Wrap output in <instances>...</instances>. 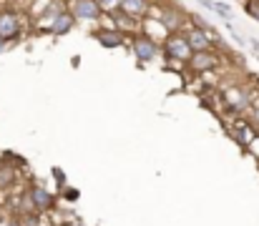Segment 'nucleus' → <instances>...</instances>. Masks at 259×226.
<instances>
[{"mask_svg":"<svg viewBox=\"0 0 259 226\" xmlns=\"http://www.w3.org/2000/svg\"><path fill=\"white\" fill-rule=\"evenodd\" d=\"M232 136L242 144V146H249L254 139H257V126L252 121H234L232 126Z\"/></svg>","mask_w":259,"mask_h":226,"instance_id":"10","label":"nucleus"},{"mask_svg":"<svg viewBox=\"0 0 259 226\" xmlns=\"http://www.w3.org/2000/svg\"><path fill=\"white\" fill-rule=\"evenodd\" d=\"M222 101H224L227 111H234V113H242V111H247L252 106V98H249V93L244 88H229V91H224L222 93Z\"/></svg>","mask_w":259,"mask_h":226,"instance_id":"5","label":"nucleus"},{"mask_svg":"<svg viewBox=\"0 0 259 226\" xmlns=\"http://www.w3.org/2000/svg\"><path fill=\"white\" fill-rule=\"evenodd\" d=\"M249 43H252V48H254V51H259V40H249Z\"/></svg>","mask_w":259,"mask_h":226,"instance_id":"21","label":"nucleus"},{"mask_svg":"<svg viewBox=\"0 0 259 226\" xmlns=\"http://www.w3.org/2000/svg\"><path fill=\"white\" fill-rule=\"evenodd\" d=\"M184 35H186V40H189V46H191V51L196 53V51H209L211 48V33H206L204 28H196V25H191L189 30H184Z\"/></svg>","mask_w":259,"mask_h":226,"instance_id":"8","label":"nucleus"},{"mask_svg":"<svg viewBox=\"0 0 259 226\" xmlns=\"http://www.w3.org/2000/svg\"><path fill=\"white\" fill-rule=\"evenodd\" d=\"M73 28H76V15H73L71 10L58 13V15H56V20L48 25L51 35H66V33H71Z\"/></svg>","mask_w":259,"mask_h":226,"instance_id":"9","label":"nucleus"},{"mask_svg":"<svg viewBox=\"0 0 259 226\" xmlns=\"http://www.w3.org/2000/svg\"><path fill=\"white\" fill-rule=\"evenodd\" d=\"M96 40L103 46V48H118L126 43V35L118 30V28H101L96 33Z\"/></svg>","mask_w":259,"mask_h":226,"instance_id":"12","label":"nucleus"},{"mask_svg":"<svg viewBox=\"0 0 259 226\" xmlns=\"http://www.w3.org/2000/svg\"><path fill=\"white\" fill-rule=\"evenodd\" d=\"M149 8H151V0H121V13L141 18V20L149 15Z\"/></svg>","mask_w":259,"mask_h":226,"instance_id":"13","label":"nucleus"},{"mask_svg":"<svg viewBox=\"0 0 259 226\" xmlns=\"http://www.w3.org/2000/svg\"><path fill=\"white\" fill-rule=\"evenodd\" d=\"M5 48H8V40H5V38H0V53H3Z\"/></svg>","mask_w":259,"mask_h":226,"instance_id":"20","label":"nucleus"},{"mask_svg":"<svg viewBox=\"0 0 259 226\" xmlns=\"http://www.w3.org/2000/svg\"><path fill=\"white\" fill-rule=\"evenodd\" d=\"M66 199H68V201H76V199H78V191H76V189H66Z\"/></svg>","mask_w":259,"mask_h":226,"instance_id":"19","label":"nucleus"},{"mask_svg":"<svg viewBox=\"0 0 259 226\" xmlns=\"http://www.w3.org/2000/svg\"><path fill=\"white\" fill-rule=\"evenodd\" d=\"M151 3H166V0H151Z\"/></svg>","mask_w":259,"mask_h":226,"instance_id":"22","label":"nucleus"},{"mask_svg":"<svg viewBox=\"0 0 259 226\" xmlns=\"http://www.w3.org/2000/svg\"><path fill=\"white\" fill-rule=\"evenodd\" d=\"M98 5H101V10L106 15H113V13L121 10V0H98Z\"/></svg>","mask_w":259,"mask_h":226,"instance_id":"15","label":"nucleus"},{"mask_svg":"<svg viewBox=\"0 0 259 226\" xmlns=\"http://www.w3.org/2000/svg\"><path fill=\"white\" fill-rule=\"evenodd\" d=\"M23 33V20L15 10L10 8H0V38L5 40H18Z\"/></svg>","mask_w":259,"mask_h":226,"instance_id":"2","label":"nucleus"},{"mask_svg":"<svg viewBox=\"0 0 259 226\" xmlns=\"http://www.w3.org/2000/svg\"><path fill=\"white\" fill-rule=\"evenodd\" d=\"M13 181H15L13 171H10V168H0V186H10Z\"/></svg>","mask_w":259,"mask_h":226,"instance_id":"17","label":"nucleus"},{"mask_svg":"<svg viewBox=\"0 0 259 226\" xmlns=\"http://www.w3.org/2000/svg\"><path fill=\"white\" fill-rule=\"evenodd\" d=\"M211 10L219 15V18H224L227 23L234 18V8L232 5H227V3H219V0H214V5H211Z\"/></svg>","mask_w":259,"mask_h":226,"instance_id":"14","label":"nucleus"},{"mask_svg":"<svg viewBox=\"0 0 259 226\" xmlns=\"http://www.w3.org/2000/svg\"><path fill=\"white\" fill-rule=\"evenodd\" d=\"M71 13L76 15V20H101L103 10L98 5V0H73L71 3Z\"/></svg>","mask_w":259,"mask_h":226,"instance_id":"6","label":"nucleus"},{"mask_svg":"<svg viewBox=\"0 0 259 226\" xmlns=\"http://www.w3.org/2000/svg\"><path fill=\"white\" fill-rule=\"evenodd\" d=\"M249 121H252V123H254V126L259 128V106H254V108H252V116H249Z\"/></svg>","mask_w":259,"mask_h":226,"instance_id":"18","label":"nucleus"},{"mask_svg":"<svg viewBox=\"0 0 259 226\" xmlns=\"http://www.w3.org/2000/svg\"><path fill=\"white\" fill-rule=\"evenodd\" d=\"M164 53H166L169 61H181V63H186L194 56V51H191V46H189V40H186V35L181 30L179 33H169L164 38Z\"/></svg>","mask_w":259,"mask_h":226,"instance_id":"1","label":"nucleus"},{"mask_svg":"<svg viewBox=\"0 0 259 226\" xmlns=\"http://www.w3.org/2000/svg\"><path fill=\"white\" fill-rule=\"evenodd\" d=\"M131 48H134V56L141 61V63H146V61H154L156 56H159V43L151 38V35H136L134 38V43H131Z\"/></svg>","mask_w":259,"mask_h":226,"instance_id":"3","label":"nucleus"},{"mask_svg":"<svg viewBox=\"0 0 259 226\" xmlns=\"http://www.w3.org/2000/svg\"><path fill=\"white\" fill-rule=\"evenodd\" d=\"M159 20L164 23V28L169 33H179V30H184V23L189 20V13L179 10L176 5H169V8H164V13H161Z\"/></svg>","mask_w":259,"mask_h":226,"instance_id":"7","label":"nucleus"},{"mask_svg":"<svg viewBox=\"0 0 259 226\" xmlns=\"http://www.w3.org/2000/svg\"><path fill=\"white\" fill-rule=\"evenodd\" d=\"M28 196H30L33 209H38V211H48V209H53V204H56L53 194H51V191H46L43 186H33V189L28 191Z\"/></svg>","mask_w":259,"mask_h":226,"instance_id":"11","label":"nucleus"},{"mask_svg":"<svg viewBox=\"0 0 259 226\" xmlns=\"http://www.w3.org/2000/svg\"><path fill=\"white\" fill-rule=\"evenodd\" d=\"M244 10L259 23V0H244Z\"/></svg>","mask_w":259,"mask_h":226,"instance_id":"16","label":"nucleus"},{"mask_svg":"<svg viewBox=\"0 0 259 226\" xmlns=\"http://www.w3.org/2000/svg\"><path fill=\"white\" fill-rule=\"evenodd\" d=\"M196 73H209V71H214V68H219V63H222V58L209 48V51H196L189 61H186Z\"/></svg>","mask_w":259,"mask_h":226,"instance_id":"4","label":"nucleus"}]
</instances>
